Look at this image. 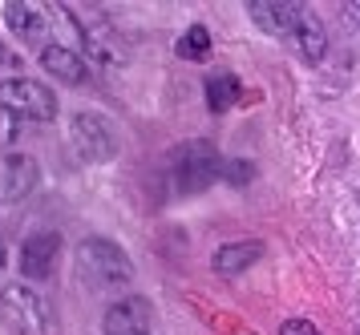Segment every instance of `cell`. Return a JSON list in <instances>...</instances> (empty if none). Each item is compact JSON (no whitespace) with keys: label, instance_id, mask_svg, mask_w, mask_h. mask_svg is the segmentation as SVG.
<instances>
[{"label":"cell","instance_id":"cell-1","mask_svg":"<svg viewBox=\"0 0 360 335\" xmlns=\"http://www.w3.org/2000/svg\"><path fill=\"white\" fill-rule=\"evenodd\" d=\"M73 263H77V275L94 291H114L126 287L134 279V263L130 255L110 239H85L77 251H73Z\"/></svg>","mask_w":360,"mask_h":335},{"label":"cell","instance_id":"cell-2","mask_svg":"<svg viewBox=\"0 0 360 335\" xmlns=\"http://www.w3.org/2000/svg\"><path fill=\"white\" fill-rule=\"evenodd\" d=\"M219 174H223V162H219V150L211 142H182L170 154V166H166V178H170L174 194L207 190Z\"/></svg>","mask_w":360,"mask_h":335},{"label":"cell","instance_id":"cell-3","mask_svg":"<svg viewBox=\"0 0 360 335\" xmlns=\"http://www.w3.org/2000/svg\"><path fill=\"white\" fill-rule=\"evenodd\" d=\"M0 315H4V323L17 335H49L53 331L49 303H45L37 291H29L25 283L0 287Z\"/></svg>","mask_w":360,"mask_h":335},{"label":"cell","instance_id":"cell-4","mask_svg":"<svg viewBox=\"0 0 360 335\" xmlns=\"http://www.w3.org/2000/svg\"><path fill=\"white\" fill-rule=\"evenodd\" d=\"M0 105H8L17 117H33V121H53L57 117V93L33 77L0 81Z\"/></svg>","mask_w":360,"mask_h":335},{"label":"cell","instance_id":"cell-5","mask_svg":"<svg viewBox=\"0 0 360 335\" xmlns=\"http://www.w3.org/2000/svg\"><path fill=\"white\" fill-rule=\"evenodd\" d=\"M61 13H65V20L77 29V37H82V45H85L89 57H98V61H105V65L126 61V48H117V37L110 32V20L101 13H94V8H89L94 16L73 13V8H61Z\"/></svg>","mask_w":360,"mask_h":335},{"label":"cell","instance_id":"cell-6","mask_svg":"<svg viewBox=\"0 0 360 335\" xmlns=\"http://www.w3.org/2000/svg\"><path fill=\"white\" fill-rule=\"evenodd\" d=\"M69 142L85 162H110L117 154L114 129L105 126V117H98V113H77L73 126H69Z\"/></svg>","mask_w":360,"mask_h":335},{"label":"cell","instance_id":"cell-7","mask_svg":"<svg viewBox=\"0 0 360 335\" xmlns=\"http://www.w3.org/2000/svg\"><path fill=\"white\" fill-rule=\"evenodd\" d=\"M61 263V235L57 230H37L20 242V258L17 267L25 279H49Z\"/></svg>","mask_w":360,"mask_h":335},{"label":"cell","instance_id":"cell-8","mask_svg":"<svg viewBox=\"0 0 360 335\" xmlns=\"http://www.w3.org/2000/svg\"><path fill=\"white\" fill-rule=\"evenodd\" d=\"M41 182V166L29 154H8L0 158V206H13L20 198H29Z\"/></svg>","mask_w":360,"mask_h":335},{"label":"cell","instance_id":"cell-9","mask_svg":"<svg viewBox=\"0 0 360 335\" xmlns=\"http://www.w3.org/2000/svg\"><path fill=\"white\" fill-rule=\"evenodd\" d=\"M247 13H251V20H255L263 32H271V37H292L308 8H304V4H292V0H251Z\"/></svg>","mask_w":360,"mask_h":335},{"label":"cell","instance_id":"cell-10","mask_svg":"<svg viewBox=\"0 0 360 335\" xmlns=\"http://www.w3.org/2000/svg\"><path fill=\"white\" fill-rule=\"evenodd\" d=\"M154 323V311L142 295H134V299H122L105 311V335H146V327Z\"/></svg>","mask_w":360,"mask_h":335},{"label":"cell","instance_id":"cell-11","mask_svg":"<svg viewBox=\"0 0 360 335\" xmlns=\"http://www.w3.org/2000/svg\"><path fill=\"white\" fill-rule=\"evenodd\" d=\"M4 20H8V32L29 41V45H41V37L49 32V16L41 4H25V0H13L4 4Z\"/></svg>","mask_w":360,"mask_h":335},{"label":"cell","instance_id":"cell-12","mask_svg":"<svg viewBox=\"0 0 360 335\" xmlns=\"http://www.w3.org/2000/svg\"><path fill=\"white\" fill-rule=\"evenodd\" d=\"M37 57H41V69L49 77H61L65 85H85L89 81V69H85L82 53H73L69 45H45Z\"/></svg>","mask_w":360,"mask_h":335},{"label":"cell","instance_id":"cell-13","mask_svg":"<svg viewBox=\"0 0 360 335\" xmlns=\"http://www.w3.org/2000/svg\"><path fill=\"white\" fill-rule=\"evenodd\" d=\"M259 258H263V242H255V239L227 242V247L214 251V271L219 275H239V271H247V267H255Z\"/></svg>","mask_w":360,"mask_h":335},{"label":"cell","instance_id":"cell-14","mask_svg":"<svg viewBox=\"0 0 360 335\" xmlns=\"http://www.w3.org/2000/svg\"><path fill=\"white\" fill-rule=\"evenodd\" d=\"M235 101H239V77L227 73V69L211 73L207 77V105H211V113H227Z\"/></svg>","mask_w":360,"mask_h":335},{"label":"cell","instance_id":"cell-15","mask_svg":"<svg viewBox=\"0 0 360 335\" xmlns=\"http://www.w3.org/2000/svg\"><path fill=\"white\" fill-rule=\"evenodd\" d=\"M292 45H295V53L304 57V61H320L324 57V29L316 25V16L311 13H304V20H300V29L292 32Z\"/></svg>","mask_w":360,"mask_h":335},{"label":"cell","instance_id":"cell-16","mask_svg":"<svg viewBox=\"0 0 360 335\" xmlns=\"http://www.w3.org/2000/svg\"><path fill=\"white\" fill-rule=\"evenodd\" d=\"M182 61H207L211 57V32L202 29V25H191V29L179 37V45H174Z\"/></svg>","mask_w":360,"mask_h":335},{"label":"cell","instance_id":"cell-17","mask_svg":"<svg viewBox=\"0 0 360 335\" xmlns=\"http://www.w3.org/2000/svg\"><path fill=\"white\" fill-rule=\"evenodd\" d=\"M20 133V117L8 105H0V145H13Z\"/></svg>","mask_w":360,"mask_h":335},{"label":"cell","instance_id":"cell-18","mask_svg":"<svg viewBox=\"0 0 360 335\" xmlns=\"http://www.w3.org/2000/svg\"><path fill=\"white\" fill-rule=\"evenodd\" d=\"M279 335H320V331H316V323H308V320H288L279 327Z\"/></svg>","mask_w":360,"mask_h":335},{"label":"cell","instance_id":"cell-19","mask_svg":"<svg viewBox=\"0 0 360 335\" xmlns=\"http://www.w3.org/2000/svg\"><path fill=\"white\" fill-rule=\"evenodd\" d=\"M223 170H227V182H247V178H251V162H239V166L231 162V166H223Z\"/></svg>","mask_w":360,"mask_h":335},{"label":"cell","instance_id":"cell-20","mask_svg":"<svg viewBox=\"0 0 360 335\" xmlns=\"http://www.w3.org/2000/svg\"><path fill=\"white\" fill-rule=\"evenodd\" d=\"M348 16H352V25L360 29V0H352V4H348Z\"/></svg>","mask_w":360,"mask_h":335},{"label":"cell","instance_id":"cell-21","mask_svg":"<svg viewBox=\"0 0 360 335\" xmlns=\"http://www.w3.org/2000/svg\"><path fill=\"white\" fill-rule=\"evenodd\" d=\"M8 263V247H4V239H0V267Z\"/></svg>","mask_w":360,"mask_h":335},{"label":"cell","instance_id":"cell-22","mask_svg":"<svg viewBox=\"0 0 360 335\" xmlns=\"http://www.w3.org/2000/svg\"><path fill=\"white\" fill-rule=\"evenodd\" d=\"M8 61V45H4V41H0V65Z\"/></svg>","mask_w":360,"mask_h":335}]
</instances>
